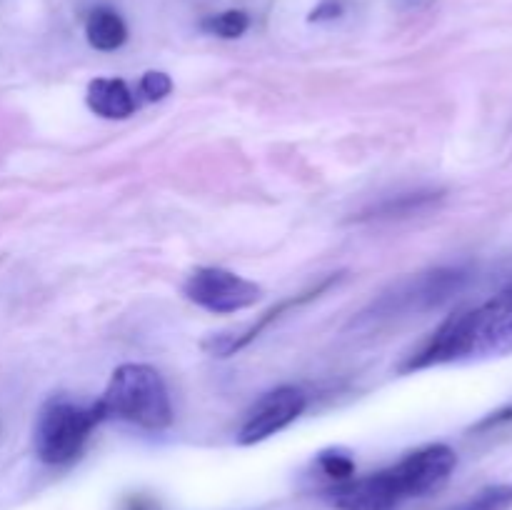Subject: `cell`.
Segmentation results:
<instances>
[{"label": "cell", "mask_w": 512, "mask_h": 510, "mask_svg": "<svg viewBox=\"0 0 512 510\" xmlns=\"http://www.w3.org/2000/svg\"><path fill=\"white\" fill-rule=\"evenodd\" d=\"M200 28L210 35H218V38L233 40L240 38V35L250 28V18L243 10H223V13L208 15V18L200 23Z\"/></svg>", "instance_id": "12"}, {"label": "cell", "mask_w": 512, "mask_h": 510, "mask_svg": "<svg viewBox=\"0 0 512 510\" xmlns=\"http://www.w3.org/2000/svg\"><path fill=\"white\" fill-rule=\"evenodd\" d=\"M85 38L93 45L95 50H110L123 48L125 40H128V25L120 18L118 10L108 8V5H100V8L90 10L88 20H85Z\"/></svg>", "instance_id": "11"}, {"label": "cell", "mask_w": 512, "mask_h": 510, "mask_svg": "<svg viewBox=\"0 0 512 510\" xmlns=\"http://www.w3.org/2000/svg\"><path fill=\"white\" fill-rule=\"evenodd\" d=\"M318 468L335 483H345L355 475V460L345 450L328 448L318 455Z\"/></svg>", "instance_id": "15"}, {"label": "cell", "mask_w": 512, "mask_h": 510, "mask_svg": "<svg viewBox=\"0 0 512 510\" xmlns=\"http://www.w3.org/2000/svg\"><path fill=\"white\" fill-rule=\"evenodd\" d=\"M505 423H512V403L503 405V408H498V410H493V413L485 415V418H480L478 423L470 428V433H488V430L500 428V425H505Z\"/></svg>", "instance_id": "17"}, {"label": "cell", "mask_w": 512, "mask_h": 510, "mask_svg": "<svg viewBox=\"0 0 512 510\" xmlns=\"http://www.w3.org/2000/svg\"><path fill=\"white\" fill-rule=\"evenodd\" d=\"M405 3H418V0H405Z\"/></svg>", "instance_id": "19"}, {"label": "cell", "mask_w": 512, "mask_h": 510, "mask_svg": "<svg viewBox=\"0 0 512 510\" xmlns=\"http://www.w3.org/2000/svg\"><path fill=\"white\" fill-rule=\"evenodd\" d=\"M455 465H458V455L450 445L430 443L413 450V453H408L403 460H398V463L385 470H388L400 498L408 500L425 498V495L443 488L450 475H453Z\"/></svg>", "instance_id": "5"}, {"label": "cell", "mask_w": 512, "mask_h": 510, "mask_svg": "<svg viewBox=\"0 0 512 510\" xmlns=\"http://www.w3.org/2000/svg\"><path fill=\"white\" fill-rule=\"evenodd\" d=\"M470 273L465 268H438L430 273L415 275L405 283L395 285L390 293L375 300L370 310H365V318H398V315L428 313L440 308L448 300H453L460 290L468 285Z\"/></svg>", "instance_id": "4"}, {"label": "cell", "mask_w": 512, "mask_h": 510, "mask_svg": "<svg viewBox=\"0 0 512 510\" xmlns=\"http://www.w3.org/2000/svg\"><path fill=\"white\" fill-rule=\"evenodd\" d=\"M88 108L95 115L108 120H125L135 113L138 103H135L133 90L128 88L123 78H95L88 85Z\"/></svg>", "instance_id": "10"}, {"label": "cell", "mask_w": 512, "mask_h": 510, "mask_svg": "<svg viewBox=\"0 0 512 510\" xmlns=\"http://www.w3.org/2000/svg\"><path fill=\"white\" fill-rule=\"evenodd\" d=\"M340 13H343V5H340L338 0H323V3L310 13V20H333L338 18Z\"/></svg>", "instance_id": "18"}, {"label": "cell", "mask_w": 512, "mask_h": 510, "mask_svg": "<svg viewBox=\"0 0 512 510\" xmlns=\"http://www.w3.org/2000/svg\"><path fill=\"white\" fill-rule=\"evenodd\" d=\"M455 510H512V483L488 485Z\"/></svg>", "instance_id": "14"}, {"label": "cell", "mask_w": 512, "mask_h": 510, "mask_svg": "<svg viewBox=\"0 0 512 510\" xmlns=\"http://www.w3.org/2000/svg\"><path fill=\"white\" fill-rule=\"evenodd\" d=\"M95 405L103 413V420L118 418L153 433L173 423L168 385L153 365L145 363H125L115 368L108 388Z\"/></svg>", "instance_id": "2"}, {"label": "cell", "mask_w": 512, "mask_h": 510, "mask_svg": "<svg viewBox=\"0 0 512 510\" xmlns=\"http://www.w3.org/2000/svg\"><path fill=\"white\" fill-rule=\"evenodd\" d=\"M305 408H308V395L295 385H280V388L270 390L248 410L245 423L240 425L238 443H263L270 435L280 433L290 423H295Z\"/></svg>", "instance_id": "7"}, {"label": "cell", "mask_w": 512, "mask_h": 510, "mask_svg": "<svg viewBox=\"0 0 512 510\" xmlns=\"http://www.w3.org/2000/svg\"><path fill=\"white\" fill-rule=\"evenodd\" d=\"M103 423L98 405H75L68 398H50L33 430L35 455L48 465H65L83 453L95 425Z\"/></svg>", "instance_id": "3"}, {"label": "cell", "mask_w": 512, "mask_h": 510, "mask_svg": "<svg viewBox=\"0 0 512 510\" xmlns=\"http://www.w3.org/2000/svg\"><path fill=\"white\" fill-rule=\"evenodd\" d=\"M338 280H340V275H330V278H325L323 283H318V285H315V288L305 290V293H300V295H293V298L283 300V303H278V305H275V308H270L268 313H265L263 318L258 320V323L250 325V328L240 330V333H233V335H213V338H210V340H205L203 348L208 350L210 355H218V358H228V355L238 353V350H243L245 345L253 343V340L258 338V335L263 333V330L268 328V325H273L275 320L280 318V315H285V313H288V310L298 308V305L308 303V300L318 298L320 293H325V290H328L330 285L338 283Z\"/></svg>", "instance_id": "9"}, {"label": "cell", "mask_w": 512, "mask_h": 510, "mask_svg": "<svg viewBox=\"0 0 512 510\" xmlns=\"http://www.w3.org/2000/svg\"><path fill=\"white\" fill-rule=\"evenodd\" d=\"M183 293L190 303L210 313L228 315L258 303L263 288L225 268H195L185 280Z\"/></svg>", "instance_id": "6"}, {"label": "cell", "mask_w": 512, "mask_h": 510, "mask_svg": "<svg viewBox=\"0 0 512 510\" xmlns=\"http://www.w3.org/2000/svg\"><path fill=\"white\" fill-rule=\"evenodd\" d=\"M440 198V193H410L400 195L398 200H385L383 205L373 208V215H365V218H395V215H413L420 208H428L430 203Z\"/></svg>", "instance_id": "13"}, {"label": "cell", "mask_w": 512, "mask_h": 510, "mask_svg": "<svg viewBox=\"0 0 512 510\" xmlns=\"http://www.w3.org/2000/svg\"><path fill=\"white\" fill-rule=\"evenodd\" d=\"M512 355V288L478 308L455 313L440 325L423 350L403 365V373L460 363V360Z\"/></svg>", "instance_id": "1"}, {"label": "cell", "mask_w": 512, "mask_h": 510, "mask_svg": "<svg viewBox=\"0 0 512 510\" xmlns=\"http://www.w3.org/2000/svg\"><path fill=\"white\" fill-rule=\"evenodd\" d=\"M323 498L335 510H398L403 503L388 470L330 485L323 490Z\"/></svg>", "instance_id": "8"}, {"label": "cell", "mask_w": 512, "mask_h": 510, "mask_svg": "<svg viewBox=\"0 0 512 510\" xmlns=\"http://www.w3.org/2000/svg\"><path fill=\"white\" fill-rule=\"evenodd\" d=\"M170 90H173V80L168 73H160V70H150L140 78V93L148 100H163L168 98Z\"/></svg>", "instance_id": "16"}]
</instances>
